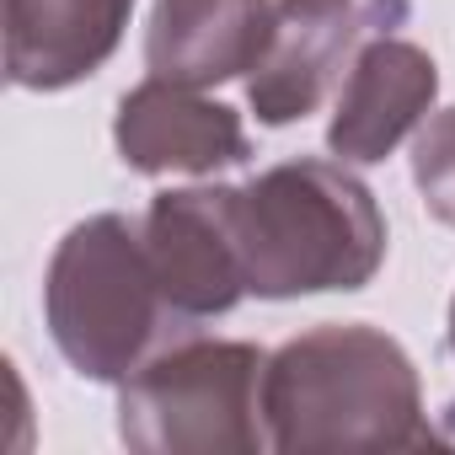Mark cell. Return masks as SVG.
<instances>
[{
  "mask_svg": "<svg viewBox=\"0 0 455 455\" xmlns=\"http://www.w3.org/2000/svg\"><path fill=\"white\" fill-rule=\"evenodd\" d=\"M263 407L268 439L284 455L434 444L407 348L364 322H327L290 338L268 359Z\"/></svg>",
  "mask_w": 455,
  "mask_h": 455,
  "instance_id": "obj_1",
  "label": "cell"
},
{
  "mask_svg": "<svg viewBox=\"0 0 455 455\" xmlns=\"http://www.w3.org/2000/svg\"><path fill=\"white\" fill-rule=\"evenodd\" d=\"M236 252L258 300L364 290L386 263L375 193L332 161H279L231 188Z\"/></svg>",
  "mask_w": 455,
  "mask_h": 455,
  "instance_id": "obj_2",
  "label": "cell"
},
{
  "mask_svg": "<svg viewBox=\"0 0 455 455\" xmlns=\"http://www.w3.org/2000/svg\"><path fill=\"white\" fill-rule=\"evenodd\" d=\"M44 316L65 364L113 386L198 332L161 290L145 225L124 214H92L65 231L44 274Z\"/></svg>",
  "mask_w": 455,
  "mask_h": 455,
  "instance_id": "obj_3",
  "label": "cell"
},
{
  "mask_svg": "<svg viewBox=\"0 0 455 455\" xmlns=\"http://www.w3.org/2000/svg\"><path fill=\"white\" fill-rule=\"evenodd\" d=\"M258 343L182 338L118 386V439L140 455H258L274 450Z\"/></svg>",
  "mask_w": 455,
  "mask_h": 455,
  "instance_id": "obj_4",
  "label": "cell"
},
{
  "mask_svg": "<svg viewBox=\"0 0 455 455\" xmlns=\"http://www.w3.org/2000/svg\"><path fill=\"white\" fill-rule=\"evenodd\" d=\"M407 22V0H274V33L247 76L258 124L284 129L338 97L354 54Z\"/></svg>",
  "mask_w": 455,
  "mask_h": 455,
  "instance_id": "obj_5",
  "label": "cell"
},
{
  "mask_svg": "<svg viewBox=\"0 0 455 455\" xmlns=\"http://www.w3.org/2000/svg\"><path fill=\"white\" fill-rule=\"evenodd\" d=\"M145 247L161 274V290L188 322L236 311L247 290V268L236 252V220L231 188H177L156 193L145 209Z\"/></svg>",
  "mask_w": 455,
  "mask_h": 455,
  "instance_id": "obj_6",
  "label": "cell"
},
{
  "mask_svg": "<svg viewBox=\"0 0 455 455\" xmlns=\"http://www.w3.org/2000/svg\"><path fill=\"white\" fill-rule=\"evenodd\" d=\"M434 97H439V70H434L428 49H418L396 33H375L354 54V65L332 97L327 150L338 161L375 166L428 118Z\"/></svg>",
  "mask_w": 455,
  "mask_h": 455,
  "instance_id": "obj_7",
  "label": "cell"
},
{
  "mask_svg": "<svg viewBox=\"0 0 455 455\" xmlns=\"http://www.w3.org/2000/svg\"><path fill=\"white\" fill-rule=\"evenodd\" d=\"M113 140H118L124 166L145 177H166V172L204 177L220 166H242L252 156V140L236 108L209 102L198 97V86H177L161 76L124 92Z\"/></svg>",
  "mask_w": 455,
  "mask_h": 455,
  "instance_id": "obj_8",
  "label": "cell"
},
{
  "mask_svg": "<svg viewBox=\"0 0 455 455\" xmlns=\"http://www.w3.org/2000/svg\"><path fill=\"white\" fill-rule=\"evenodd\" d=\"M274 33V0H156L145 28L150 76L177 86H220L252 76Z\"/></svg>",
  "mask_w": 455,
  "mask_h": 455,
  "instance_id": "obj_9",
  "label": "cell"
},
{
  "mask_svg": "<svg viewBox=\"0 0 455 455\" xmlns=\"http://www.w3.org/2000/svg\"><path fill=\"white\" fill-rule=\"evenodd\" d=\"M134 0H6V76L22 92H65L97 76Z\"/></svg>",
  "mask_w": 455,
  "mask_h": 455,
  "instance_id": "obj_10",
  "label": "cell"
},
{
  "mask_svg": "<svg viewBox=\"0 0 455 455\" xmlns=\"http://www.w3.org/2000/svg\"><path fill=\"white\" fill-rule=\"evenodd\" d=\"M412 182L423 193V209L455 231V108L434 113L412 140Z\"/></svg>",
  "mask_w": 455,
  "mask_h": 455,
  "instance_id": "obj_11",
  "label": "cell"
},
{
  "mask_svg": "<svg viewBox=\"0 0 455 455\" xmlns=\"http://www.w3.org/2000/svg\"><path fill=\"white\" fill-rule=\"evenodd\" d=\"M450 354H455V300H450Z\"/></svg>",
  "mask_w": 455,
  "mask_h": 455,
  "instance_id": "obj_12",
  "label": "cell"
}]
</instances>
